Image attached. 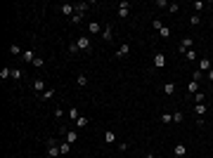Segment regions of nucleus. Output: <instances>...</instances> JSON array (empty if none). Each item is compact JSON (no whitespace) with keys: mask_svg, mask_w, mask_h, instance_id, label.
<instances>
[{"mask_svg":"<svg viewBox=\"0 0 213 158\" xmlns=\"http://www.w3.org/2000/svg\"><path fill=\"white\" fill-rule=\"evenodd\" d=\"M45 144H47V158H59V156H62V151H59V144H57V139H47Z\"/></svg>","mask_w":213,"mask_h":158,"instance_id":"obj_1","label":"nucleus"},{"mask_svg":"<svg viewBox=\"0 0 213 158\" xmlns=\"http://www.w3.org/2000/svg\"><path fill=\"white\" fill-rule=\"evenodd\" d=\"M128 12H130V2H128V0L118 2V17H121V19H125V17H128Z\"/></svg>","mask_w":213,"mask_h":158,"instance_id":"obj_2","label":"nucleus"},{"mask_svg":"<svg viewBox=\"0 0 213 158\" xmlns=\"http://www.w3.org/2000/svg\"><path fill=\"white\" fill-rule=\"evenodd\" d=\"M76 45H78V50H90L92 45H90V38L88 35H80L78 40H76Z\"/></svg>","mask_w":213,"mask_h":158,"instance_id":"obj_3","label":"nucleus"},{"mask_svg":"<svg viewBox=\"0 0 213 158\" xmlns=\"http://www.w3.org/2000/svg\"><path fill=\"white\" fill-rule=\"evenodd\" d=\"M154 64H156V69H163V66H166V54L156 52V54H154Z\"/></svg>","mask_w":213,"mask_h":158,"instance_id":"obj_4","label":"nucleus"},{"mask_svg":"<svg viewBox=\"0 0 213 158\" xmlns=\"http://www.w3.org/2000/svg\"><path fill=\"white\" fill-rule=\"evenodd\" d=\"M194 113L199 116V120H196V123L204 125V120H201V118H204V113H206V104H196V106H194Z\"/></svg>","mask_w":213,"mask_h":158,"instance_id":"obj_5","label":"nucleus"},{"mask_svg":"<svg viewBox=\"0 0 213 158\" xmlns=\"http://www.w3.org/2000/svg\"><path fill=\"white\" fill-rule=\"evenodd\" d=\"M192 45H194V40H192V38H182V40H180V52L192 50Z\"/></svg>","mask_w":213,"mask_h":158,"instance_id":"obj_6","label":"nucleus"},{"mask_svg":"<svg viewBox=\"0 0 213 158\" xmlns=\"http://www.w3.org/2000/svg\"><path fill=\"white\" fill-rule=\"evenodd\" d=\"M64 142H69V144H73V142H78V132H76V130H69V132H64Z\"/></svg>","mask_w":213,"mask_h":158,"instance_id":"obj_7","label":"nucleus"},{"mask_svg":"<svg viewBox=\"0 0 213 158\" xmlns=\"http://www.w3.org/2000/svg\"><path fill=\"white\" fill-rule=\"evenodd\" d=\"M21 59H24L26 64H33L36 62V54L31 52V50H24V52H21Z\"/></svg>","mask_w":213,"mask_h":158,"instance_id":"obj_8","label":"nucleus"},{"mask_svg":"<svg viewBox=\"0 0 213 158\" xmlns=\"http://www.w3.org/2000/svg\"><path fill=\"white\" fill-rule=\"evenodd\" d=\"M199 71H201V73H204V71H211V62H208L206 57H201V59H199Z\"/></svg>","mask_w":213,"mask_h":158,"instance_id":"obj_9","label":"nucleus"},{"mask_svg":"<svg viewBox=\"0 0 213 158\" xmlns=\"http://www.w3.org/2000/svg\"><path fill=\"white\" fill-rule=\"evenodd\" d=\"M185 153H187L185 144H175V158H185Z\"/></svg>","mask_w":213,"mask_h":158,"instance_id":"obj_10","label":"nucleus"},{"mask_svg":"<svg viewBox=\"0 0 213 158\" xmlns=\"http://www.w3.org/2000/svg\"><path fill=\"white\" fill-rule=\"evenodd\" d=\"M104 142H106V144H114V142H116V132L114 130H106L104 132Z\"/></svg>","mask_w":213,"mask_h":158,"instance_id":"obj_11","label":"nucleus"},{"mask_svg":"<svg viewBox=\"0 0 213 158\" xmlns=\"http://www.w3.org/2000/svg\"><path fill=\"white\" fill-rule=\"evenodd\" d=\"M128 52H130V45H121L116 50V57H128Z\"/></svg>","mask_w":213,"mask_h":158,"instance_id":"obj_12","label":"nucleus"},{"mask_svg":"<svg viewBox=\"0 0 213 158\" xmlns=\"http://www.w3.org/2000/svg\"><path fill=\"white\" fill-rule=\"evenodd\" d=\"M73 9H76V14H85V9H88V2H76V5H73Z\"/></svg>","mask_w":213,"mask_h":158,"instance_id":"obj_13","label":"nucleus"},{"mask_svg":"<svg viewBox=\"0 0 213 158\" xmlns=\"http://www.w3.org/2000/svg\"><path fill=\"white\" fill-rule=\"evenodd\" d=\"M43 88H45L43 78H36V80H33V90H36V92H43Z\"/></svg>","mask_w":213,"mask_h":158,"instance_id":"obj_14","label":"nucleus"},{"mask_svg":"<svg viewBox=\"0 0 213 158\" xmlns=\"http://www.w3.org/2000/svg\"><path fill=\"white\" fill-rule=\"evenodd\" d=\"M62 14H71V17H73V14H76V9H73V5H62Z\"/></svg>","mask_w":213,"mask_h":158,"instance_id":"obj_15","label":"nucleus"},{"mask_svg":"<svg viewBox=\"0 0 213 158\" xmlns=\"http://www.w3.org/2000/svg\"><path fill=\"white\" fill-rule=\"evenodd\" d=\"M88 31H90L92 35L99 33V24H97V21H90V24H88Z\"/></svg>","mask_w":213,"mask_h":158,"instance_id":"obj_16","label":"nucleus"},{"mask_svg":"<svg viewBox=\"0 0 213 158\" xmlns=\"http://www.w3.org/2000/svg\"><path fill=\"white\" fill-rule=\"evenodd\" d=\"M111 35H114L111 26H104V31H102V38H104V40H111Z\"/></svg>","mask_w":213,"mask_h":158,"instance_id":"obj_17","label":"nucleus"},{"mask_svg":"<svg viewBox=\"0 0 213 158\" xmlns=\"http://www.w3.org/2000/svg\"><path fill=\"white\" fill-rule=\"evenodd\" d=\"M59 151H62V156H66V153L71 151V144L69 142H62V144H59Z\"/></svg>","mask_w":213,"mask_h":158,"instance_id":"obj_18","label":"nucleus"},{"mask_svg":"<svg viewBox=\"0 0 213 158\" xmlns=\"http://www.w3.org/2000/svg\"><path fill=\"white\" fill-rule=\"evenodd\" d=\"M163 92H166V95H173V92H175V83H166V85H163Z\"/></svg>","mask_w":213,"mask_h":158,"instance_id":"obj_19","label":"nucleus"},{"mask_svg":"<svg viewBox=\"0 0 213 158\" xmlns=\"http://www.w3.org/2000/svg\"><path fill=\"white\" fill-rule=\"evenodd\" d=\"M159 120H161V123H166V125H168V123H173V113H161V118H159Z\"/></svg>","mask_w":213,"mask_h":158,"instance_id":"obj_20","label":"nucleus"},{"mask_svg":"<svg viewBox=\"0 0 213 158\" xmlns=\"http://www.w3.org/2000/svg\"><path fill=\"white\" fill-rule=\"evenodd\" d=\"M88 123H90L88 118H85V116H80L78 120H76V127H78V130H80V127H85V125H88Z\"/></svg>","mask_w":213,"mask_h":158,"instance_id":"obj_21","label":"nucleus"},{"mask_svg":"<svg viewBox=\"0 0 213 158\" xmlns=\"http://www.w3.org/2000/svg\"><path fill=\"white\" fill-rule=\"evenodd\" d=\"M76 83H78L80 88H85V85H88V78H85L83 73H78V78H76Z\"/></svg>","mask_w":213,"mask_h":158,"instance_id":"obj_22","label":"nucleus"},{"mask_svg":"<svg viewBox=\"0 0 213 158\" xmlns=\"http://www.w3.org/2000/svg\"><path fill=\"white\" fill-rule=\"evenodd\" d=\"M168 12H170V14H177V12H180V5H177V2H170V5H168Z\"/></svg>","mask_w":213,"mask_h":158,"instance_id":"obj_23","label":"nucleus"},{"mask_svg":"<svg viewBox=\"0 0 213 158\" xmlns=\"http://www.w3.org/2000/svg\"><path fill=\"white\" fill-rule=\"evenodd\" d=\"M189 24H192V26H199V24H201L199 14H192V17H189Z\"/></svg>","mask_w":213,"mask_h":158,"instance_id":"obj_24","label":"nucleus"},{"mask_svg":"<svg viewBox=\"0 0 213 158\" xmlns=\"http://www.w3.org/2000/svg\"><path fill=\"white\" fill-rule=\"evenodd\" d=\"M9 76H12V69H7V66L0 71V78H2V80H5V78H9Z\"/></svg>","mask_w":213,"mask_h":158,"instance_id":"obj_25","label":"nucleus"},{"mask_svg":"<svg viewBox=\"0 0 213 158\" xmlns=\"http://www.w3.org/2000/svg\"><path fill=\"white\" fill-rule=\"evenodd\" d=\"M194 102H196V104H204V102H206V95H204V92H196Z\"/></svg>","mask_w":213,"mask_h":158,"instance_id":"obj_26","label":"nucleus"},{"mask_svg":"<svg viewBox=\"0 0 213 158\" xmlns=\"http://www.w3.org/2000/svg\"><path fill=\"white\" fill-rule=\"evenodd\" d=\"M182 118H185L182 111H175V113H173V120H175V123H182Z\"/></svg>","mask_w":213,"mask_h":158,"instance_id":"obj_27","label":"nucleus"},{"mask_svg":"<svg viewBox=\"0 0 213 158\" xmlns=\"http://www.w3.org/2000/svg\"><path fill=\"white\" fill-rule=\"evenodd\" d=\"M52 97H54V90H45V92H43V102L52 99Z\"/></svg>","mask_w":213,"mask_h":158,"instance_id":"obj_28","label":"nucleus"},{"mask_svg":"<svg viewBox=\"0 0 213 158\" xmlns=\"http://www.w3.org/2000/svg\"><path fill=\"white\" fill-rule=\"evenodd\" d=\"M159 35H161V38H168V35H170V28H168V26H161Z\"/></svg>","mask_w":213,"mask_h":158,"instance_id":"obj_29","label":"nucleus"},{"mask_svg":"<svg viewBox=\"0 0 213 158\" xmlns=\"http://www.w3.org/2000/svg\"><path fill=\"white\" fill-rule=\"evenodd\" d=\"M83 17H85V14H73V17H71V24H80Z\"/></svg>","mask_w":213,"mask_h":158,"instance_id":"obj_30","label":"nucleus"},{"mask_svg":"<svg viewBox=\"0 0 213 158\" xmlns=\"http://www.w3.org/2000/svg\"><path fill=\"white\" fill-rule=\"evenodd\" d=\"M187 90H189V92H192V95H194L196 90H199V83H194V80H192V83H189V85H187Z\"/></svg>","mask_w":213,"mask_h":158,"instance_id":"obj_31","label":"nucleus"},{"mask_svg":"<svg viewBox=\"0 0 213 158\" xmlns=\"http://www.w3.org/2000/svg\"><path fill=\"white\" fill-rule=\"evenodd\" d=\"M69 116H71V120H78L80 118V113L76 111V109H69Z\"/></svg>","mask_w":213,"mask_h":158,"instance_id":"obj_32","label":"nucleus"},{"mask_svg":"<svg viewBox=\"0 0 213 158\" xmlns=\"http://www.w3.org/2000/svg\"><path fill=\"white\" fill-rule=\"evenodd\" d=\"M9 52L12 54H21V47H19V45H9Z\"/></svg>","mask_w":213,"mask_h":158,"instance_id":"obj_33","label":"nucleus"},{"mask_svg":"<svg viewBox=\"0 0 213 158\" xmlns=\"http://www.w3.org/2000/svg\"><path fill=\"white\" fill-rule=\"evenodd\" d=\"M185 57H187V59H189V62H194V59H196L194 50H187V52H185Z\"/></svg>","mask_w":213,"mask_h":158,"instance_id":"obj_34","label":"nucleus"},{"mask_svg":"<svg viewBox=\"0 0 213 158\" xmlns=\"http://www.w3.org/2000/svg\"><path fill=\"white\" fill-rule=\"evenodd\" d=\"M204 7H206V2H201V0L194 2V12H199V9H204Z\"/></svg>","mask_w":213,"mask_h":158,"instance_id":"obj_35","label":"nucleus"},{"mask_svg":"<svg viewBox=\"0 0 213 158\" xmlns=\"http://www.w3.org/2000/svg\"><path fill=\"white\" fill-rule=\"evenodd\" d=\"M201 76H204V73L196 69V71H194V78H192V80H194V83H199V80H201Z\"/></svg>","mask_w":213,"mask_h":158,"instance_id":"obj_36","label":"nucleus"},{"mask_svg":"<svg viewBox=\"0 0 213 158\" xmlns=\"http://www.w3.org/2000/svg\"><path fill=\"white\" fill-rule=\"evenodd\" d=\"M12 78L19 80V78H21V71H19V69H12Z\"/></svg>","mask_w":213,"mask_h":158,"instance_id":"obj_37","label":"nucleus"},{"mask_svg":"<svg viewBox=\"0 0 213 158\" xmlns=\"http://www.w3.org/2000/svg\"><path fill=\"white\" fill-rule=\"evenodd\" d=\"M156 7H166L168 9V2H166V0H156Z\"/></svg>","mask_w":213,"mask_h":158,"instance_id":"obj_38","label":"nucleus"},{"mask_svg":"<svg viewBox=\"0 0 213 158\" xmlns=\"http://www.w3.org/2000/svg\"><path fill=\"white\" fill-rule=\"evenodd\" d=\"M33 66H36V69H40V66H43V59H40V57H36V62H33Z\"/></svg>","mask_w":213,"mask_h":158,"instance_id":"obj_39","label":"nucleus"},{"mask_svg":"<svg viewBox=\"0 0 213 158\" xmlns=\"http://www.w3.org/2000/svg\"><path fill=\"white\" fill-rule=\"evenodd\" d=\"M69 52H71V54H76V52H78V45H76V43L69 45Z\"/></svg>","mask_w":213,"mask_h":158,"instance_id":"obj_40","label":"nucleus"},{"mask_svg":"<svg viewBox=\"0 0 213 158\" xmlns=\"http://www.w3.org/2000/svg\"><path fill=\"white\" fill-rule=\"evenodd\" d=\"M151 26H154V28H156V31H161V26H163V24H161V21H159V19H154V24H151Z\"/></svg>","mask_w":213,"mask_h":158,"instance_id":"obj_41","label":"nucleus"},{"mask_svg":"<svg viewBox=\"0 0 213 158\" xmlns=\"http://www.w3.org/2000/svg\"><path fill=\"white\" fill-rule=\"evenodd\" d=\"M208 80H211V83H213V71H208Z\"/></svg>","mask_w":213,"mask_h":158,"instance_id":"obj_42","label":"nucleus"},{"mask_svg":"<svg viewBox=\"0 0 213 158\" xmlns=\"http://www.w3.org/2000/svg\"><path fill=\"white\" fill-rule=\"evenodd\" d=\"M154 158H159V156H154Z\"/></svg>","mask_w":213,"mask_h":158,"instance_id":"obj_43","label":"nucleus"}]
</instances>
